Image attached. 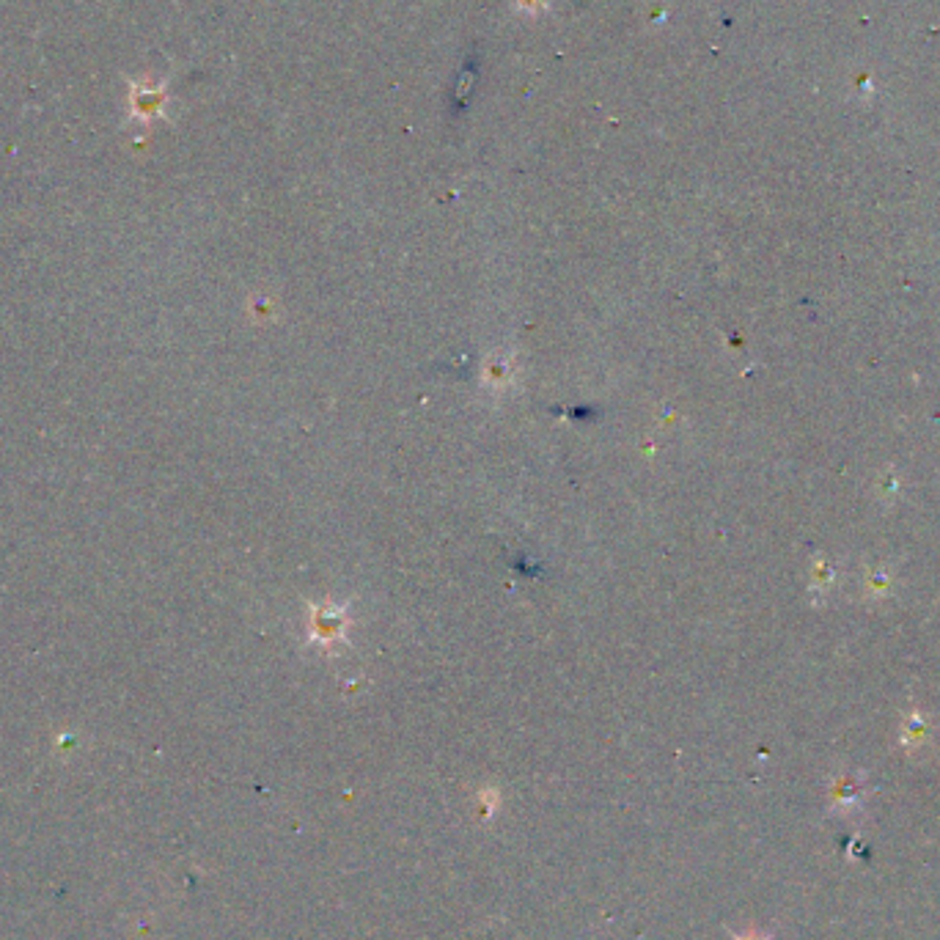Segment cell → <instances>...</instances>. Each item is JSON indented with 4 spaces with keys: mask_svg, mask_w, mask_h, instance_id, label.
Segmentation results:
<instances>
[{
    "mask_svg": "<svg viewBox=\"0 0 940 940\" xmlns=\"http://www.w3.org/2000/svg\"><path fill=\"white\" fill-rule=\"evenodd\" d=\"M165 88L152 83H132L130 91V116L132 119H157L163 113Z\"/></svg>",
    "mask_w": 940,
    "mask_h": 940,
    "instance_id": "1",
    "label": "cell"
}]
</instances>
